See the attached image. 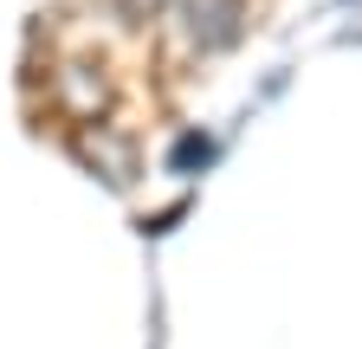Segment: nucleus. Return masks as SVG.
<instances>
[{
    "mask_svg": "<svg viewBox=\"0 0 362 349\" xmlns=\"http://www.w3.org/2000/svg\"><path fill=\"white\" fill-rule=\"evenodd\" d=\"M246 20H252V0H181L175 7V32L188 39V52L201 59H220L246 39Z\"/></svg>",
    "mask_w": 362,
    "mask_h": 349,
    "instance_id": "obj_1",
    "label": "nucleus"
},
{
    "mask_svg": "<svg viewBox=\"0 0 362 349\" xmlns=\"http://www.w3.org/2000/svg\"><path fill=\"white\" fill-rule=\"evenodd\" d=\"M71 155L90 168V174H104V188H129L136 174H143V162H136V143L123 136L117 123H90V129H71Z\"/></svg>",
    "mask_w": 362,
    "mask_h": 349,
    "instance_id": "obj_2",
    "label": "nucleus"
},
{
    "mask_svg": "<svg viewBox=\"0 0 362 349\" xmlns=\"http://www.w3.org/2000/svg\"><path fill=\"white\" fill-rule=\"evenodd\" d=\"M214 155H220V143L207 136V129H188V136H175V149H168V174H194Z\"/></svg>",
    "mask_w": 362,
    "mask_h": 349,
    "instance_id": "obj_3",
    "label": "nucleus"
},
{
    "mask_svg": "<svg viewBox=\"0 0 362 349\" xmlns=\"http://www.w3.org/2000/svg\"><path fill=\"white\" fill-rule=\"evenodd\" d=\"M162 7H175V0H117V13H123L129 26H143V20H156Z\"/></svg>",
    "mask_w": 362,
    "mask_h": 349,
    "instance_id": "obj_4",
    "label": "nucleus"
},
{
    "mask_svg": "<svg viewBox=\"0 0 362 349\" xmlns=\"http://www.w3.org/2000/svg\"><path fill=\"white\" fill-rule=\"evenodd\" d=\"M181 213H188V201H175V207H162V213H156V220H143V233H168Z\"/></svg>",
    "mask_w": 362,
    "mask_h": 349,
    "instance_id": "obj_5",
    "label": "nucleus"
}]
</instances>
